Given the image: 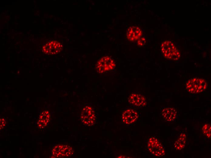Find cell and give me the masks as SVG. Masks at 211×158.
Returning a JSON list of instances; mask_svg holds the SVG:
<instances>
[{
  "mask_svg": "<svg viewBox=\"0 0 211 158\" xmlns=\"http://www.w3.org/2000/svg\"><path fill=\"white\" fill-rule=\"evenodd\" d=\"M146 42V39L144 37H141L138 40L137 44L139 46H142L144 45Z\"/></svg>",
  "mask_w": 211,
  "mask_h": 158,
  "instance_id": "cell-16",
  "label": "cell"
},
{
  "mask_svg": "<svg viewBox=\"0 0 211 158\" xmlns=\"http://www.w3.org/2000/svg\"><path fill=\"white\" fill-rule=\"evenodd\" d=\"M139 115L135 110L128 109L123 112L122 116V121L127 125H130L135 122L138 119Z\"/></svg>",
  "mask_w": 211,
  "mask_h": 158,
  "instance_id": "cell-8",
  "label": "cell"
},
{
  "mask_svg": "<svg viewBox=\"0 0 211 158\" xmlns=\"http://www.w3.org/2000/svg\"><path fill=\"white\" fill-rule=\"evenodd\" d=\"M80 118L83 123L86 125H93L95 122L96 116L93 109L89 106H85L80 115Z\"/></svg>",
  "mask_w": 211,
  "mask_h": 158,
  "instance_id": "cell-6",
  "label": "cell"
},
{
  "mask_svg": "<svg viewBox=\"0 0 211 158\" xmlns=\"http://www.w3.org/2000/svg\"><path fill=\"white\" fill-rule=\"evenodd\" d=\"M116 64L114 60L109 57L104 56L99 59L95 65V69L99 73H103L113 70Z\"/></svg>",
  "mask_w": 211,
  "mask_h": 158,
  "instance_id": "cell-4",
  "label": "cell"
},
{
  "mask_svg": "<svg viewBox=\"0 0 211 158\" xmlns=\"http://www.w3.org/2000/svg\"><path fill=\"white\" fill-rule=\"evenodd\" d=\"M128 101L130 104L137 107H144L147 104L146 98L142 95L136 93L130 95Z\"/></svg>",
  "mask_w": 211,
  "mask_h": 158,
  "instance_id": "cell-9",
  "label": "cell"
},
{
  "mask_svg": "<svg viewBox=\"0 0 211 158\" xmlns=\"http://www.w3.org/2000/svg\"><path fill=\"white\" fill-rule=\"evenodd\" d=\"M73 152L71 146L67 145L58 144L52 149V154L54 158H65L71 156Z\"/></svg>",
  "mask_w": 211,
  "mask_h": 158,
  "instance_id": "cell-5",
  "label": "cell"
},
{
  "mask_svg": "<svg viewBox=\"0 0 211 158\" xmlns=\"http://www.w3.org/2000/svg\"><path fill=\"white\" fill-rule=\"evenodd\" d=\"M7 123L5 118L4 117H2L0 118V129L3 130L6 126Z\"/></svg>",
  "mask_w": 211,
  "mask_h": 158,
  "instance_id": "cell-15",
  "label": "cell"
},
{
  "mask_svg": "<svg viewBox=\"0 0 211 158\" xmlns=\"http://www.w3.org/2000/svg\"><path fill=\"white\" fill-rule=\"evenodd\" d=\"M148 149L150 153L156 156H162L165 153V148L160 142L156 138H150L147 144Z\"/></svg>",
  "mask_w": 211,
  "mask_h": 158,
  "instance_id": "cell-3",
  "label": "cell"
},
{
  "mask_svg": "<svg viewBox=\"0 0 211 158\" xmlns=\"http://www.w3.org/2000/svg\"><path fill=\"white\" fill-rule=\"evenodd\" d=\"M186 139L187 136L185 133L180 134L174 143V146L175 150L179 151L183 149L186 146Z\"/></svg>",
  "mask_w": 211,
  "mask_h": 158,
  "instance_id": "cell-13",
  "label": "cell"
},
{
  "mask_svg": "<svg viewBox=\"0 0 211 158\" xmlns=\"http://www.w3.org/2000/svg\"><path fill=\"white\" fill-rule=\"evenodd\" d=\"M142 34L141 29L135 26L130 27L127 30L126 36L127 38L131 42L138 40Z\"/></svg>",
  "mask_w": 211,
  "mask_h": 158,
  "instance_id": "cell-11",
  "label": "cell"
},
{
  "mask_svg": "<svg viewBox=\"0 0 211 158\" xmlns=\"http://www.w3.org/2000/svg\"><path fill=\"white\" fill-rule=\"evenodd\" d=\"M50 114L48 111L45 110L42 112L37 122L39 128L41 129H45L50 121Z\"/></svg>",
  "mask_w": 211,
  "mask_h": 158,
  "instance_id": "cell-12",
  "label": "cell"
},
{
  "mask_svg": "<svg viewBox=\"0 0 211 158\" xmlns=\"http://www.w3.org/2000/svg\"><path fill=\"white\" fill-rule=\"evenodd\" d=\"M161 115L163 118L168 122L175 121L178 116L176 109L171 107H163L161 110Z\"/></svg>",
  "mask_w": 211,
  "mask_h": 158,
  "instance_id": "cell-10",
  "label": "cell"
},
{
  "mask_svg": "<svg viewBox=\"0 0 211 158\" xmlns=\"http://www.w3.org/2000/svg\"><path fill=\"white\" fill-rule=\"evenodd\" d=\"M202 130L203 134L209 139L211 138V126L209 123L205 124L203 126Z\"/></svg>",
  "mask_w": 211,
  "mask_h": 158,
  "instance_id": "cell-14",
  "label": "cell"
},
{
  "mask_svg": "<svg viewBox=\"0 0 211 158\" xmlns=\"http://www.w3.org/2000/svg\"><path fill=\"white\" fill-rule=\"evenodd\" d=\"M63 45L56 41H52L46 44L42 47L44 53L49 55H55L59 53L62 50Z\"/></svg>",
  "mask_w": 211,
  "mask_h": 158,
  "instance_id": "cell-7",
  "label": "cell"
},
{
  "mask_svg": "<svg viewBox=\"0 0 211 158\" xmlns=\"http://www.w3.org/2000/svg\"><path fill=\"white\" fill-rule=\"evenodd\" d=\"M207 83L203 79L193 77L187 81L186 87L187 91L192 93H198L204 91L207 87Z\"/></svg>",
  "mask_w": 211,
  "mask_h": 158,
  "instance_id": "cell-2",
  "label": "cell"
},
{
  "mask_svg": "<svg viewBox=\"0 0 211 158\" xmlns=\"http://www.w3.org/2000/svg\"><path fill=\"white\" fill-rule=\"evenodd\" d=\"M161 50L166 59L174 60H178L180 57L179 52L175 45L169 40L162 42L161 46Z\"/></svg>",
  "mask_w": 211,
  "mask_h": 158,
  "instance_id": "cell-1",
  "label": "cell"
}]
</instances>
